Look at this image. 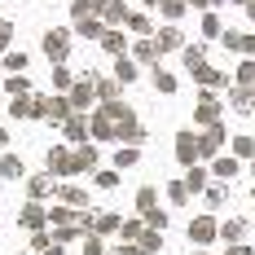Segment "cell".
I'll use <instances>...</instances> for the list:
<instances>
[{
  "label": "cell",
  "instance_id": "6da1fadb",
  "mask_svg": "<svg viewBox=\"0 0 255 255\" xmlns=\"http://www.w3.org/2000/svg\"><path fill=\"white\" fill-rule=\"evenodd\" d=\"M44 53H49V62H53V66H62V62L71 57V31H62V26L44 31Z\"/></svg>",
  "mask_w": 255,
  "mask_h": 255
},
{
  "label": "cell",
  "instance_id": "7a4b0ae2",
  "mask_svg": "<svg viewBox=\"0 0 255 255\" xmlns=\"http://www.w3.org/2000/svg\"><path fill=\"white\" fill-rule=\"evenodd\" d=\"M44 163H49V176H75V150H66V145H53Z\"/></svg>",
  "mask_w": 255,
  "mask_h": 255
},
{
  "label": "cell",
  "instance_id": "3957f363",
  "mask_svg": "<svg viewBox=\"0 0 255 255\" xmlns=\"http://www.w3.org/2000/svg\"><path fill=\"white\" fill-rule=\"evenodd\" d=\"M194 124H203V128L220 124V102H216L211 88H203V97H198V106H194Z\"/></svg>",
  "mask_w": 255,
  "mask_h": 255
},
{
  "label": "cell",
  "instance_id": "277c9868",
  "mask_svg": "<svg viewBox=\"0 0 255 255\" xmlns=\"http://www.w3.org/2000/svg\"><path fill=\"white\" fill-rule=\"evenodd\" d=\"M66 97H71V110H75V115H84V110H88V102H97V84H93V75H88V79H75V88H71Z\"/></svg>",
  "mask_w": 255,
  "mask_h": 255
},
{
  "label": "cell",
  "instance_id": "5b68a950",
  "mask_svg": "<svg viewBox=\"0 0 255 255\" xmlns=\"http://www.w3.org/2000/svg\"><path fill=\"white\" fill-rule=\"evenodd\" d=\"M216 238H220V225H216L211 216H194V220H189V242L207 247V242H216Z\"/></svg>",
  "mask_w": 255,
  "mask_h": 255
},
{
  "label": "cell",
  "instance_id": "8992f818",
  "mask_svg": "<svg viewBox=\"0 0 255 255\" xmlns=\"http://www.w3.org/2000/svg\"><path fill=\"white\" fill-rule=\"evenodd\" d=\"M18 225H22V229H31V233H40L44 225H49V207H40V203H26L22 211H18Z\"/></svg>",
  "mask_w": 255,
  "mask_h": 255
},
{
  "label": "cell",
  "instance_id": "52a82bcc",
  "mask_svg": "<svg viewBox=\"0 0 255 255\" xmlns=\"http://www.w3.org/2000/svg\"><path fill=\"white\" fill-rule=\"evenodd\" d=\"M176 163L180 167H194L198 163V136L194 132H180L176 136Z\"/></svg>",
  "mask_w": 255,
  "mask_h": 255
},
{
  "label": "cell",
  "instance_id": "ba28073f",
  "mask_svg": "<svg viewBox=\"0 0 255 255\" xmlns=\"http://www.w3.org/2000/svg\"><path fill=\"white\" fill-rule=\"evenodd\" d=\"M220 145H225V128L216 124V128H207L203 136H198V158H216Z\"/></svg>",
  "mask_w": 255,
  "mask_h": 255
},
{
  "label": "cell",
  "instance_id": "9c48e42d",
  "mask_svg": "<svg viewBox=\"0 0 255 255\" xmlns=\"http://www.w3.org/2000/svg\"><path fill=\"white\" fill-rule=\"evenodd\" d=\"M26 194H31V203H40V198H49V194H57V180L44 172V176H26Z\"/></svg>",
  "mask_w": 255,
  "mask_h": 255
},
{
  "label": "cell",
  "instance_id": "30bf717a",
  "mask_svg": "<svg viewBox=\"0 0 255 255\" xmlns=\"http://www.w3.org/2000/svg\"><path fill=\"white\" fill-rule=\"evenodd\" d=\"M88 132H93L97 141H119V136H115V119H110L106 110H97V115L88 119Z\"/></svg>",
  "mask_w": 255,
  "mask_h": 255
},
{
  "label": "cell",
  "instance_id": "8fae6325",
  "mask_svg": "<svg viewBox=\"0 0 255 255\" xmlns=\"http://www.w3.org/2000/svg\"><path fill=\"white\" fill-rule=\"evenodd\" d=\"M62 136L75 141V145H84V141H88V115H71V119L62 124Z\"/></svg>",
  "mask_w": 255,
  "mask_h": 255
},
{
  "label": "cell",
  "instance_id": "7c38bea8",
  "mask_svg": "<svg viewBox=\"0 0 255 255\" xmlns=\"http://www.w3.org/2000/svg\"><path fill=\"white\" fill-rule=\"evenodd\" d=\"M62 207H75V211H84V203H88V194L79 189V185H57V194H53Z\"/></svg>",
  "mask_w": 255,
  "mask_h": 255
},
{
  "label": "cell",
  "instance_id": "4fadbf2b",
  "mask_svg": "<svg viewBox=\"0 0 255 255\" xmlns=\"http://www.w3.org/2000/svg\"><path fill=\"white\" fill-rule=\"evenodd\" d=\"M229 102H233V110H238V115H255V93H251V88H242V84H238V88H229Z\"/></svg>",
  "mask_w": 255,
  "mask_h": 255
},
{
  "label": "cell",
  "instance_id": "5bb4252c",
  "mask_svg": "<svg viewBox=\"0 0 255 255\" xmlns=\"http://www.w3.org/2000/svg\"><path fill=\"white\" fill-rule=\"evenodd\" d=\"M0 176L4 180H22L26 176V163L18 158V154H0Z\"/></svg>",
  "mask_w": 255,
  "mask_h": 255
},
{
  "label": "cell",
  "instance_id": "9a60e30c",
  "mask_svg": "<svg viewBox=\"0 0 255 255\" xmlns=\"http://www.w3.org/2000/svg\"><path fill=\"white\" fill-rule=\"evenodd\" d=\"M154 44H158V53H172V49H180V44H185V35H180L176 26H163Z\"/></svg>",
  "mask_w": 255,
  "mask_h": 255
},
{
  "label": "cell",
  "instance_id": "2e32d148",
  "mask_svg": "<svg viewBox=\"0 0 255 255\" xmlns=\"http://www.w3.org/2000/svg\"><path fill=\"white\" fill-rule=\"evenodd\" d=\"M238 172H242V163H238V158H216V163H211V176H220V180H233L238 176Z\"/></svg>",
  "mask_w": 255,
  "mask_h": 255
},
{
  "label": "cell",
  "instance_id": "e0dca14e",
  "mask_svg": "<svg viewBox=\"0 0 255 255\" xmlns=\"http://www.w3.org/2000/svg\"><path fill=\"white\" fill-rule=\"evenodd\" d=\"M97 167V150L93 145H75V176L79 172H93Z\"/></svg>",
  "mask_w": 255,
  "mask_h": 255
},
{
  "label": "cell",
  "instance_id": "ac0fdd59",
  "mask_svg": "<svg viewBox=\"0 0 255 255\" xmlns=\"http://www.w3.org/2000/svg\"><path fill=\"white\" fill-rule=\"evenodd\" d=\"M71 115H75V110H71V97H53L49 102V119L53 124H66Z\"/></svg>",
  "mask_w": 255,
  "mask_h": 255
},
{
  "label": "cell",
  "instance_id": "d6986e66",
  "mask_svg": "<svg viewBox=\"0 0 255 255\" xmlns=\"http://www.w3.org/2000/svg\"><path fill=\"white\" fill-rule=\"evenodd\" d=\"M102 22L106 26H119V22H128V9H124V0H110L102 9Z\"/></svg>",
  "mask_w": 255,
  "mask_h": 255
},
{
  "label": "cell",
  "instance_id": "ffe728a7",
  "mask_svg": "<svg viewBox=\"0 0 255 255\" xmlns=\"http://www.w3.org/2000/svg\"><path fill=\"white\" fill-rule=\"evenodd\" d=\"M4 93L9 97H31V79L26 75H4Z\"/></svg>",
  "mask_w": 255,
  "mask_h": 255
},
{
  "label": "cell",
  "instance_id": "44dd1931",
  "mask_svg": "<svg viewBox=\"0 0 255 255\" xmlns=\"http://www.w3.org/2000/svg\"><path fill=\"white\" fill-rule=\"evenodd\" d=\"M185 189H189V194H207V172L198 167V163L185 172Z\"/></svg>",
  "mask_w": 255,
  "mask_h": 255
},
{
  "label": "cell",
  "instance_id": "7402d4cb",
  "mask_svg": "<svg viewBox=\"0 0 255 255\" xmlns=\"http://www.w3.org/2000/svg\"><path fill=\"white\" fill-rule=\"evenodd\" d=\"M154 207H158V189H154V185H141V189H136V211L145 216V211H154Z\"/></svg>",
  "mask_w": 255,
  "mask_h": 255
},
{
  "label": "cell",
  "instance_id": "603a6c76",
  "mask_svg": "<svg viewBox=\"0 0 255 255\" xmlns=\"http://www.w3.org/2000/svg\"><path fill=\"white\" fill-rule=\"evenodd\" d=\"M220 238H225V242H242V238H247V220H225V225H220Z\"/></svg>",
  "mask_w": 255,
  "mask_h": 255
},
{
  "label": "cell",
  "instance_id": "cb8c5ba5",
  "mask_svg": "<svg viewBox=\"0 0 255 255\" xmlns=\"http://www.w3.org/2000/svg\"><path fill=\"white\" fill-rule=\"evenodd\" d=\"M119 225H124L119 216H93V233H97V238H106V233H119Z\"/></svg>",
  "mask_w": 255,
  "mask_h": 255
},
{
  "label": "cell",
  "instance_id": "d4e9b609",
  "mask_svg": "<svg viewBox=\"0 0 255 255\" xmlns=\"http://www.w3.org/2000/svg\"><path fill=\"white\" fill-rule=\"evenodd\" d=\"M194 79H198L203 88H225V84H229V75H220V71H211V66H203Z\"/></svg>",
  "mask_w": 255,
  "mask_h": 255
},
{
  "label": "cell",
  "instance_id": "484cf974",
  "mask_svg": "<svg viewBox=\"0 0 255 255\" xmlns=\"http://www.w3.org/2000/svg\"><path fill=\"white\" fill-rule=\"evenodd\" d=\"M124 44H128L124 31H106V35H102V49H106V53H115V57H124Z\"/></svg>",
  "mask_w": 255,
  "mask_h": 255
},
{
  "label": "cell",
  "instance_id": "4316f807",
  "mask_svg": "<svg viewBox=\"0 0 255 255\" xmlns=\"http://www.w3.org/2000/svg\"><path fill=\"white\" fill-rule=\"evenodd\" d=\"M79 35H88V40H102L106 35V22H97V18H84V22H75Z\"/></svg>",
  "mask_w": 255,
  "mask_h": 255
},
{
  "label": "cell",
  "instance_id": "83f0119b",
  "mask_svg": "<svg viewBox=\"0 0 255 255\" xmlns=\"http://www.w3.org/2000/svg\"><path fill=\"white\" fill-rule=\"evenodd\" d=\"M97 84V102H115L119 97V79H93Z\"/></svg>",
  "mask_w": 255,
  "mask_h": 255
},
{
  "label": "cell",
  "instance_id": "f1b7e54d",
  "mask_svg": "<svg viewBox=\"0 0 255 255\" xmlns=\"http://www.w3.org/2000/svg\"><path fill=\"white\" fill-rule=\"evenodd\" d=\"M0 66H9V75H22V71H26V53L9 49V53H4V62H0Z\"/></svg>",
  "mask_w": 255,
  "mask_h": 255
},
{
  "label": "cell",
  "instance_id": "f546056e",
  "mask_svg": "<svg viewBox=\"0 0 255 255\" xmlns=\"http://www.w3.org/2000/svg\"><path fill=\"white\" fill-rule=\"evenodd\" d=\"M203 66H207V53L203 49H185V71H189V75H198Z\"/></svg>",
  "mask_w": 255,
  "mask_h": 255
},
{
  "label": "cell",
  "instance_id": "4dcf8cb0",
  "mask_svg": "<svg viewBox=\"0 0 255 255\" xmlns=\"http://www.w3.org/2000/svg\"><path fill=\"white\" fill-rule=\"evenodd\" d=\"M136 158H141V150H136V145H119V154H115V167L124 172V167H132Z\"/></svg>",
  "mask_w": 255,
  "mask_h": 255
},
{
  "label": "cell",
  "instance_id": "1f68e13d",
  "mask_svg": "<svg viewBox=\"0 0 255 255\" xmlns=\"http://www.w3.org/2000/svg\"><path fill=\"white\" fill-rule=\"evenodd\" d=\"M233 158H255V136H233Z\"/></svg>",
  "mask_w": 255,
  "mask_h": 255
},
{
  "label": "cell",
  "instance_id": "d6a6232c",
  "mask_svg": "<svg viewBox=\"0 0 255 255\" xmlns=\"http://www.w3.org/2000/svg\"><path fill=\"white\" fill-rule=\"evenodd\" d=\"M238 84H242V88H251V93H255V57H247V62L238 66Z\"/></svg>",
  "mask_w": 255,
  "mask_h": 255
},
{
  "label": "cell",
  "instance_id": "836d02e7",
  "mask_svg": "<svg viewBox=\"0 0 255 255\" xmlns=\"http://www.w3.org/2000/svg\"><path fill=\"white\" fill-rule=\"evenodd\" d=\"M185 4H189V0H158V9H163V18H167V22H176L180 13H185Z\"/></svg>",
  "mask_w": 255,
  "mask_h": 255
},
{
  "label": "cell",
  "instance_id": "e575fe53",
  "mask_svg": "<svg viewBox=\"0 0 255 255\" xmlns=\"http://www.w3.org/2000/svg\"><path fill=\"white\" fill-rule=\"evenodd\" d=\"M49 102L53 97H44V93H31V119H49Z\"/></svg>",
  "mask_w": 255,
  "mask_h": 255
},
{
  "label": "cell",
  "instance_id": "d590c367",
  "mask_svg": "<svg viewBox=\"0 0 255 255\" xmlns=\"http://www.w3.org/2000/svg\"><path fill=\"white\" fill-rule=\"evenodd\" d=\"M9 119H31V97H13L9 102Z\"/></svg>",
  "mask_w": 255,
  "mask_h": 255
},
{
  "label": "cell",
  "instance_id": "8d00e7d4",
  "mask_svg": "<svg viewBox=\"0 0 255 255\" xmlns=\"http://www.w3.org/2000/svg\"><path fill=\"white\" fill-rule=\"evenodd\" d=\"M115 79H119V84H132V79H136V66H132L128 57H119V62H115Z\"/></svg>",
  "mask_w": 255,
  "mask_h": 255
},
{
  "label": "cell",
  "instance_id": "74e56055",
  "mask_svg": "<svg viewBox=\"0 0 255 255\" xmlns=\"http://www.w3.org/2000/svg\"><path fill=\"white\" fill-rule=\"evenodd\" d=\"M53 88H62V93H71V88H75V79H71L66 66H53Z\"/></svg>",
  "mask_w": 255,
  "mask_h": 255
},
{
  "label": "cell",
  "instance_id": "f35d334b",
  "mask_svg": "<svg viewBox=\"0 0 255 255\" xmlns=\"http://www.w3.org/2000/svg\"><path fill=\"white\" fill-rule=\"evenodd\" d=\"M154 88H158V93H176V75H167V71L154 66Z\"/></svg>",
  "mask_w": 255,
  "mask_h": 255
},
{
  "label": "cell",
  "instance_id": "ab89813d",
  "mask_svg": "<svg viewBox=\"0 0 255 255\" xmlns=\"http://www.w3.org/2000/svg\"><path fill=\"white\" fill-rule=\"evenodd\" d=\"M167 198H172L176 207H185V203H189V189H185V180H172V185H167Z\"/></svg>",
  "mask_w": 255,
  "mask_h": 255
},
{
  "label": "cell",
  "instance_id": "60d3db41",
  "mask_svg": "<svg viewBox=\"0 0 255 255\" xmlns=\"http://www.w3.org/2000/svg\"><path fill=\"white\" fill-rule=\"evenodd\" d=\"M49 247H57V242H53V233H44V229H40V233H31V251H40V255H44Z\"/></svg>",
  "mask_w": 255,
  "mask_h": 255
},
{
  "label": "cell",
  "instance_id": "b9f144b4",
  "mask_svg": "<svg viewBox=\"0 0 255 255\" xmlns=\"http://www.w3.org/2000/svg\"><path fill=\"white\" fill-rule=\"evenodd\" d=\"M136 57H141V62H154V57H158V44H154V40H141V44H136Z\"/></svg>",
  "mask_w": 255,
  "mask_h": 255
},
{
  "label": "cell",
  "instance_id": "7bdbcfd3",
  "mask_svg": "<svg viewBox=\"0 0 255 255\" xmlns=\"http://www.w3.org/2000/svg\"><path fill=\"white\" fill-rule=\"evenodd\" d=\"M119 233H124V242H141V225H136V220H124V225H119Z\"/></svg>",
  "mask_w": 255,
  "mask_h": 255
},
{
  "label": "cell",
  "instance_id": "ee69618b",
  "mask_svg": "<svg viewBox=\"0 0 255 255\" xmlns=\"http://www.w3.org/2000/svg\"><path fill=\"white\" fill-rule=\"evenodd\" d=\"M145 225H150V229H167V211H158V207H154V211H145Z\"/></svg>",
  "mask_w": 255,
  "mask_h": 255
},
{
  "label": "cell",
  "instance_id": "f6af8a7d",
  "mask_svg": "<svg viewBox=\"0 0 255 255\" xmlns=\"http://www.w3.org/2000/svg\"><path fill=\"white\" fill-rule=\"evenodd\" d=\"M84 255H106V242L97 238V233H88V238H84Z\"/></svg>",
  "mask_w": 255,
  "mask_h": 255
},
{
  "label": "cell",
  "instance_id": "bcb514c9",
  "mask_svg": "<svg viewBox=\"0 0 255 255\" xmlns=\"http://www.w3.org/2000/svg\"><path fill=\"white\" fill-rule=\"evenodd\" d=\"M9 44H13V22L0 18V53H9Z\"/></svg>",
  "mask_w": 255,
  "mask_h": 255
},
{
  "label": "cell",
  "instance_id": "7dc6e473",
  "mask_svg": "<svg viewBox=\"0 0 255 255\" xmlns=\"http://www.w3.org/2000/svg\"><path fill=\"white\" fill-rule=\"evenodd\" d=\"M141 247H145V251H158V247H163V242H158V229H145V233H141Z\"/></svg>",
  "mask_w": 255,
  "mask_h": 255
},
{
  "label": "cell",
  "instance_id": "c3c4849f",
  "mask_svg": "<svg viewBox=\"0 0 255 255\" xmlns=\"http://www.w3.org/2000/svg\"><path fill=\"white\" fill-rule=\"evenodd\" d=\"M97 189H115V185H119V172H97Z\"/></svg>",
  "mask_w": 255,
  "mask_h": 255
},
{
  "label": "cell",
  "instance_id": "681fc988",
  "mask_svg": "<svg viewBox=\"0 0 255 255\" xmlns=\"http://www.w3.org/2000/svg\"><path fill=\"white\" fill-rule=\"evenodd\" d=\"M128 26H132V31H150V18H145V13H128Z\"/></svg>",
  "mask_w": 255,
  "mask_h": 255
},
{
  "label": "cell",
  "instance_id": "f907efd6",
  "mask_svg": "<svg viewBox=\"0 0 255 255\" xmlns=\"http://www.w3.org/2000/svg\"><path fill=\"white\" fill-rule=\"evenodd\" d=\"M119 255H150L141 242H119Z\"/></svg>",
  "mask_w": 255,
  "mask_h": 255
},
{
  "label": "cell",
  "instance_id": "816d5d0a",
  "mask_svg": "<svg viewBox=\"0 0 255 255\" xmlns=\"http://www.w3.org/2000/svg\"><path fill=\"white\" fill-rule=\"evenodd\" d=\"M225 203V189H220V185H211V189H207V207H220Z\"/></svg>",
  "mask_w": 255,
  "mask_h": 255
},
{
  "label": "cell",
  "instance_id": "f5cc1de1",
  "mask_svg": "<svg viewBox=\"0 0 255 255\" xmlns=\"http://www.w3.org/2000/svg\"><path fill=\"white\" fill-rule=\"evenodd\" d=\"M203 31H207V35H220V18H216V13H207V18H203Z\"/></svg>",
  "mask_w": 255,
  "mask_h": 255
},
{
  "label": "cell",
  "instance_id": "db71d44e",
  "mask_svg": "<svg viewBox=\"0 0 255 255\" xmlns=\"http://www.w3.org/2000/svg\"><path fill=\"white\" fill-rule=\"evenodd\" d=\"M225 255H255V251H251V247H242V242H233V247H229Z\"/></svg>",
  "mask_w": 255,
  "mask_h": 255
},
{
  "label": "cell",
  "instance_id": "11a10c76",
  "mask_svg": "<svg viewBox=\"0 0 255 255\" xmlns=\"http://www.w3.org/2000/svg\"><path fill=\"white\" fill-rule=\"evenodd\" d=\"M4 145H9V132H4V128H0V150H4Z\"/></svg>",
  "mask_w": 255,
  "mask_h": 255
},
{
  "label": "cell",
  "instance_id": "9f6ffc18",
  "mask_svg": "<svg viewBox=\"0 0 255 255\" xmlns=\"http://www.w3.org/2000/svg\"><path fill=\"white\" fill-rule=\"evenodd\" d=\"M44 255H66V251H62V247H49V251H44Z\"/></svg>",
  "mask_w": 255,
  "mask_h": 255
},
{
  "label": "cell",
  "instance_id": "6f0895ef",
  "mask_svg": "<svg viewBox=\"0 0 255 255\" xmlns=\"http://www.w3.org/2000/svg\"><path fill=\"white\" fill-rule=\"evenodd\" d=\"M247 13H251V22H255V0H251V4H247Z\"/></svg>",
  "mask_w": 255,
  "mask_h": 255
},
{
  "label": "cell",
  "instance_id": "680465c9",
  "mask_svg": "<svg viewBox=\"0 0 255 255\" xmlns=\"http://www.w3.org/2000/svg\"><path fill=\"white\" fill-rule=\"evenodd\" d=\"M207 4H225V0H207Z\"/></svg>",
  "mask_w": 255,
  "mask_h": 255
},
{
  "label": "cell",
  "instance_id": "91938a15",
  "mask_svg": "<svg viewBox=\"0 0 255 255\" xmlns=\"http://www.w3.org/2000/svg\"><path fill=\"white\" fill-rule=\"evenodd\" d=\"M189 255H207V251H189Z\"/></svg>",
  "mask_w": 255,
  "mask_h": 255
},
{
  "label": "cell",
  "instance_id": "94428289",
  "mask_svg": "<svg viewBox=\"0 0 255 255\" xmlns=\"http://www.w3.org/2000/svg\"><path fill=\"white\" fill-rule=\"evenodd\" d=\"M145 4H158V0H145Z\"/></svg>",
  "mask_w": 255,
  "mask_h": 255
},
{
  "label": "cell",
  "instance_id": "6125c7cd",
  "mask_svg": "<svg viewBox=\"0 0 255 255\" xmlns=\"http://www.w3.org/2000/svg\"><path fill=\"white\" fill-rule=\"evenodd\" d=\"M115 255H119V251H115Z\"/></svg>",
  "mask_w": 255,
  "mask_h": 255
}]
</instances>
